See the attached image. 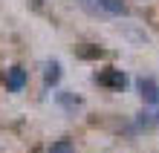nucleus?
<instances>
[{
    "label": "nucleus",
    "mask_w": 159,
    "mask_h": 153,
    "mask_svg": "<svg viewBox=\"0 0 159 153\" xmlns=\"http://www.w3.org/2000/svg\"><path fill=\"white\" fill-rule=\"evenodd\" d=\"M96 84H98V87H107V90L121 92V90L127 87V75L121 72V70H101V72H96Z\"/></svg>",
    "instance_id": "obj_1"
},
{
    "label": "nucleus",
    "mask_w": 159,
    "mask_h": 153,
    "mask_svg": "<svg viewBox=\"0 0 159 153\" xmlns=\"http://www.w3.org/2000/svg\"><path fill=\"white\" fill-rule=\"evenodd\" d=\"M3 84L9 92H20L26 84H29V75H26L23 66H9V70L3 72Z\"/></svg>",
    "instance_id": "obj_2"
},
{
    "label": "nucleus",
    "mask_w": 159,
    "mask_h": 153,
    "mask_svg": "<svg viewBox=\"0 0 159 153\" xmlns=\"http://www.w3.org/2000/svg\"><path fill=\"white\" fill-rule=\"evenodd\" d=\"M136 87H139V95L145 98V104H159V87L153 78L142 75V78H136Z\"/></svg>",
    "instance_id": "obj_3"
},
{
    "label": "nucleus",
    "mask_w": 159,
    "mask_h": 153,
    "mask_svg": "<svg viewBox=\"0 0 159 153\" xmlns=\"http://www.w3.org/2000/svg\"><path fill=\"white\" fill-rule=\"evenodd\" d=\"M55 101H58L67 113H75V110H81V107H84L81 95H75V92H58V95H55Z\"/></svg>",
    "instance_id": "obj_4"
},
{
    "label": "nucleus",
    "mask_w": 159,
    "mask_h": 153,
    "mask_svg": "<svg viewBox=\"0 0 159 153\" xmlns=\"http://www.w3.org/2000/svg\"><path fill=\"white\" fill-rule=\"evenodd\" d=\"M58 81H61V64L49 61L46 70H43V84H46V87H58Z\"/></svg>",
    "instance_id": "obj_5"
},
{
    "label": "nucleus",
    "mask_w": 159,
    "mask_h": 153,
    "mask_svg": "<svg viewBox=\"0 0 159 153\" xmlns=\"http://www.w3.org/2000/svg\"><path fill=\"white\" fill-rule=\"evenodd\" d=\"M98 6L104 9V12H110V15H116V17H121V15H127V3H121V0H98Z\"/></svg>",
    "instance_id": "obj_6"
},
{
    "label": "nucleus",
    "mask_w": 159,
    "mask_h": 153,
    "mask_svg": "<svg viewBox=\"0 0 159 153\" xmlns=\"http://www.w3.org/2000/svg\"><path fill=\"white\" fill-rule=\"evenodd\" d=\"M49 153H75V147H72L70 139H58V142L49 145Z\"/></svg>",
    "instance_id": "obj_7"
},
{
    "label": "nucleus",
    "mask_w": 159,
    "mask_h": 153,
    "mask_svg": "<svg viewBox=\"0 0 159 153\" xmlns=\"http://www.w3.org/2000/svg\"><path fill=\"white\" fill-rule=\"evenodd\" d=\"M104 49H98V46H93V49H78V58H101Z\"/></svg>",
    "instance_id": "obj_8"
},
{
    "label": "nucleus",
    "mask_w": 159,
    "mask_h": 153,
    "mask_svg": "<svg viewBox=\"0 0 159 153\" xmlns=\"http://www.w3.org/2000/svg\"><path fill=\"white\" fill-rule=\"evenodd\" d=\"M156 119H159V113H156Z\"/></svg>",
    "instance_id": "obj_9"
}]
</instances>
